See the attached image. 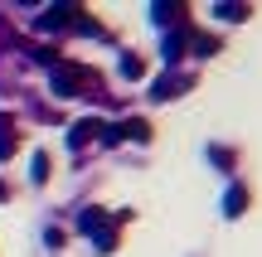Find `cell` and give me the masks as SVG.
<instances>
[{"label": "cell", "instance_id": "6", "mask_svg": "<svg viewBox=\"0 0 262 257\" xmlns=\"http://www.w3.org/2000/svg\"><path fill=\"white\" fill-rule=\"evenodd\" d=\"M122 73H126V78H141V73H146V63H141V58H131V54H126V58H122Z\"/></svg>", "mask_w": 262, "mask_h": 257}, {"label": "cell", "instance_id": "8", "mask_svg": "<svg viewBox=\"0 0 262 257\" xmlns=\"http://www.w3.org/2000/svg\"><path fill=\"white\" fill-rule=\"evenodd\" d=\"M34 180H39V184L49 180V155H34Z\"/></svg>", "mask_w": 262, "mask_h": 257}, {"label": "cell", "instance_id": "5", "mask_svg": "<svg viewBox=\"0 0 262 257\" xmlns=\"http://www.w3.org/2000/svg\"><path fill=\"white\" fill-rule=\"evenodd\" d=\"M180 54H185V34H180V29H175V34L165 39V58H170V63H175Z\"/></svg>", "mask_w": 262, "mask_h": 257}, {"label": "cell", "instance_id": "1", "mask_svg": "<svg viewBox=\"0 0 262 257\" xmlns=\"http://www.w3.org/2000/svg\"><path fill=\"white\" fill-rule=\"evenodd\" d=\"M83 83H88V68H58V73H54V92L58 97H73Z\"/></svg>", "mask_w": 262, "mask_h": 257}, {"label": "cell", "instance_id": "7", "mask_svg": "<svg viewBox=\"0 0 262 257\" xmlns=\"http://www.w3.org/2000/svg\"><path fill=\"white\" fill-rule=\"evenodd\" d=\"M219 15L224 19H248V5H219Z\"/></svg>", "mask_w": 262, "mask_h": 257}, {"label": "cell", "instance_id": "4", "mask_svg": "<svg viewBox=\"0 0 262 257\" xmlns=\"http://www.w3.org/2000/svg\"><path fill=\"white\" fill-rule=\"evenodd\" d=\"M175 87H180V78H160L150 97H156V102H170V97H175Z\"/></svg>", "mask_w": 262, "mask_h": 257}, {"label": "cell", "instance_id": "3", "mask_svg": "<svg viewBox=\"0 0 262 257\" xmlns=\"http://www.w3.org/2000/svg\"><path fill=\"white\" fill-rule=\"evenodd\" d=\"M97 131H102V122H93V116H88V122H78V126H73V146H83L88 136H97Z\"/></svg>", "mask_w": 262, "mask_h": 257}, {"label": "cell", "instance_id": "2", "mask_svg": "<svg viewBox=\"0 0 262 257\" xmlns=\"http://www.w3.org/2000/svg\"><path fill=\"white\" fill-rule=\"evenodd\" d=\"M243 209H248V190H243V184H233V190L224 194V214H228V219H238Z\"/></svg>", "mask_w": 262, "mask_h": 257}]
</instances>
